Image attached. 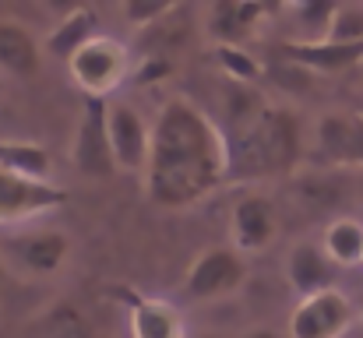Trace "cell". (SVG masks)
Returning a JSON list of instances; mask_svg holds the SVG:
<instances>
[{
  "mask_svg": "<svg viewBox=\"0 0 363 338\" xmlns=\"http://www.w3.org/2000/svg\"><path fill=\"white\" fill-rule=\"evenodd\" d=\"M67 205V191L57 184H43V180H25L18 173L0 169V222H21V219H35L46 215L53 208Z\"/></svg>",
  "mask_w": 363,
  "mask_h": 338,
  "instance_id": "7",
  "label": "cell"
},
{
  "mask_svg": "<svg viewBox=\"0 0 363 338\" xmlns=\"http://www.w3.org/2000/svg\"><path fill=\"white\" fill-rule=\"evenodd\" d=\"M360 116H363V113H360Z\"/></svg>",
  "mask_w": 363,
  "mask_h": 338,
  "instance_id": "26",
  "label": "cell"
},
{
  "mask_svg": "<svg viewBox=\"0 0 363 338\" xmlns=\"http://www.w3.org/2000/svg\"><path fill=\"white\" fill-rule=\"evenodd\" d=\"M360 74H363V64H360Z\"/></svg>",
  "mask_w": 363,
  "mask_h": 338,
  "instance_id": "25",
  "label": "cell"
},
{
  "mask_svg": "<svg viewBox=\"0 0 363 338\" xmlns=\"http://www.w3.org/2000/svg\"><path fill=\"white\" fill-rule=\"evenodd\" d=\"M353 325V303L339 289L300 300L289 317V338H342Z\"/></svg>",
  "mask_w": 363,
  "mask_h": 338,
  "instance_id": "6",
  "label": "cell"
},
{
  "mask_svg": "<svg viewBox=\"0 0 363 338\" xmlns=\"http://www.w3.org/2000/svg\"><path fill=\"white\" fill-rule=\"evenodd\" d=\"M96 25H99V18H96L92 7H74V11L50 32L46 50H50L57 60H71L82 46H89V43L96 39Z\"/></svg>",
  "mask_w": 363,
  "mask_h": 338,
  "instance_id": "16",
  "label": "cell"
},
{
  "mask_svg": "<svg viewBox=\"0 0 363 338\" xmlns=\"http://www.w3.org/2000/svg\"><path fill=\"white\" fill-rule=\"evenodd\" d=\"M0 67L14 78H35L39 74V50L25 25L0 21Z\"/></svg>",
  "mask_w": 363,
  "mask_h": 338,
  "instance_id": "14",
  "label": "cell"
},
{
  "mask_svg": "<svg viewBox=\"0 0 363 338\" xmlns=\"http://www.w3.org/2000/svg\"><path fill=\"white\" fill-rule=\"evenodd\" d=\"M173 11H177L173 4H145V0H130V4H123V14H127L138 28H155V21L166 18V14H173Z\"/></svg>",
  "mask_w": 363,
  "mask_h": 338,
  "instance_id": "21",
  "label": "cell"
},
{
  "mask_svg": "<svg viewBox=\"0 0 363 338\" xmlns=\"http://www.w3.org/2000/svg\"><path fill=\"white\" fill-rule=\"evenodd\" d=\"M237 338H282L279 332H272V328H250V332H243Z\"/></svg>",
  "mask_w": 363,
  "mask_h": 338,
  "instance_id": "22",
  "label": "cell"
},
{
  "mask_svg": "<svg viewBox=\"0 0 363 338\" xmlns=\"http://www.w3.org/2000/svg\"><path fill=\"white\" fill-rule=\"evenodd\" d=\"M318 148L328 166H363V116H325Z\"/></svg>",
  "mask_w": 363,
  "mask_h": 338,
  "instance_id": "10",
  "label": "cell"
},
{
  "mask_svg": "<svg viewBox=\"0 0 363 338\" xmlns=\"http://www.w3.org/2000/svg\"><path fill=\"white\" fill-rule=\"evenodd\" d=\"M247 278V264L233 247H212L205 250L184 278V296L191 300H219L237 293Z\"/></svg>",
  "mask_w": 363,
  "mask_h": 338,
  "instance_id": "5",
  "label": "cell"
},
{
  "mask_svg": "<svg viewBox=\"0 0 363 338\" xmlns=\"http://www.w3.org/2000/svg\"><path fill=\"white\" fill-rule=\"evenodd\" d=\"M0 169L18 173L25 180L50 184L53 162H50V152L43 145H32V141H0Z\"/></svg>",
  "mask_w": 363,
  "mask_h": 338,
  "instance_id": "17",
  "label": "cell"
},
{
  "mask_svg": "<svg viewBox=\"0 0 363 338\" xmlns=\"http://www.w3.org/2000/svg\"><path fill=\"white\" fill-rule=\"evenodd\" d=\"M39 332H43V338H99L96 328L67 303L50 307V314L39 321Z\"/></svg>",
  "mask_w": 363,
  "mask_h": 338,
  "instance_id": "19",
  "label": "cell"
},
{
  "mask_svg": "<svg viewBox=\"0 0 363 338\" xmlns=\"http://www.w3.org/2000/svg\"><path fill=\"white\" fill-rule=\"evenodd\" d=\"M67 67L85 99H106V92H113L127 74V46L110 35H96L67 60Z\"/></svg>",
  "mask_w": 363,
  "mask_h": 338,
  "instance_id": "4",
  "label": "cell"
},
{
  "mask_svg": "<svg viewBox=\"0 0 363 338\" xmlns=\"http://www.w3.org/2000/svg\"><path fill=\"white\" fill-rule=\"evenodd\" d=\"M71 162H74L78 173L99 176V180L117 173V159H113V145H110V103L106 99H85L78 130H74V145H71Z\"/></svg>",
  "mask_w": 363,
  "mask_h": 338,
  "instance_id": "3",
  "label": "cell"
},
{
  "mask_svg": "<svg viewBox=\"0 0 363 338\" xmlns=\"http://www.w3.org/2000/svg\"><path fill=\"white\" fill-rule=\"evenodd\" d=\"M321 250L328 254L332 264H360L363 261V222L357 219H335V222L325 229V240H321Z\"/></svg>",
  "mask_w": 363,
  "mask_h": 338,
  "instance_id": "18",
  "label": "cell"
},
{
  "mask_svg": "<svg viewBox=\"0 0 363 338\" xmlns=\"http://www.w3.org/2000/svg\"><path fill=\"white\" fill-rule=\"evenodd\" d=\"M275 229H279V219H275L272 201H264V198H243L240 205L233 208V219H230L233 250L237 254L264 250L275 240Z\"/></svg>",
  "mask_w": 363,
  "mask_h": 338,
  "instance_id": "9",
  "label": "cell"
},
{
  "mask_svg": "<svg viewBox=\"0 0 363 338\" xmlns=\"http://www.w3.org/2000/svg\"><path fill=\"white\" fill-rule=\"evenodd\" d=\"M0 286H4V261H0Z\"/></svg>",
  "mask_w": 363,
  "mask_h": 338,
  "instance_id": "23",
  "label": "cell"
},
{
  "mask_svg": "<svg viewBox=\"0 0 363 338\" xmlns=\"http://www.w3.org/2000/svg\"><path fill=\"white\" fill-rule=\"evenodd\" d=\"M71 243L64 232L57 229H43V232H25L18 240H11V254L18 257V264H25L28 271L35 275H46V271H57L67 257Z\"/></svg>",
  "mask_w": 363,
  "mask_h": 338,
  "instance_id": "12",
  "label": "cell"
},
{
  "mask_svg": "<svg viewBox=\"0 0 363 338\" xmlns=\"http://www.w3.org/2000/svg\"><path fill=\"white\" fill-rule=\"evenodd\" d=\"M230 176V145L216 123L187 99H169L148 152V198L162 208H187Z\"/></svg>",
  "mask_w": 363,
  "mask_h": 338,
  "instance_id": "1",
  "label": "cell"
},
{
  "mask_svg": "<svg viewBox=\"0 0 363 338\" xmlns=\"http://www.w3.org/2000/svg\"><path fill=\"white\" fill-rule=\"evenodd\" d=\"M130 335L134 338H187L180 314L162 300H134L130 303Z\"/></svg>",
  "mask_w": 363,
  "mask_h": 338,
  "instance_id": "15",
  "label": "cell"
},
{
  "mask_svg": "<svg viewBox=\"0 0 363 338\" xmlns=\"http://www.w3.org/2000/svg\"><path fill=\"white\" fill-rule=\"evenodd\" d=\"M332 275H335V268H332L328 254H325L318 243H296V247L289 250L286 278H289V286H293L303 300H307V296H318V293H325V289H332Z\"/></svg>",
  "mask_w": 363,
  "mask_h": 338,
  "instance_id": "11",
  "label": "cell"
},
{
  "mask_svg": "<svg viewBox=\"0 0 363 338\" xmlns=\"http://www.w3.org/2000/svg\"><path fill=\"white\" fill-rule=\"evenodd\" d=\"M110 145H113L117 169H145L148 166L152 134L145 130L141 116L123 103L110 106Z\"/></svg>",
  "mask_w": 363,
  "mask_h": 338,
  "instance_id": "8",
  "label": "cell"
},
{
  "mask_svg": "<svg viewBox=\"0 0 363 338\" xmlns=\"http://www.w3.org/2000/svg\"><path fill=\"white\" fill-rule=\"evenodd\" d=\"M194 338H219V335H194Z\"/></svg>",
  "mask_w": 363,
  "mask_h": 338,
  "instance_id": "24",
  "label": "cell"
},
{
  "mask_svg": "<svg viewBox=\"0 0 363 338\" xmlns=\"http://www.w3.org/2000/svg\"><path fill=\"white\" fill-rule=\"evenodd\" d=\"M264 4H243V0H219L208 11V28L219 39V46H240L254 32V25L264 18Z\"/></svg>",
  "mask_w": 363,
  "mask_h": 338,
  "instance_id": "13",
  "label": "cell"
},
{
  "mask_svg": "<svg viewBox=\"0 0 363 338\" xmlns=\"http://www.w3.org/2000/svg\"><path fill=\"white\" fill-rule=\"evenodd\" d=\"M216 60H219L223 74H226L233 85H250V81L261 78V67L243 53L240 46H219V50H216Z\"/></svg>",
  "mask_w": 363,
  "mask_h": 338,
  "instance_id": "20",
  "label": "cell"
},
{
  "mask_svg": "<svg viewBox=\"0 0 363 338\" xmlns=\"http://www.w3.org/2000/svg\"><path fill=\"white\" fill-rule=\"evenodd\" d=\"M230 176L257 180V176H282L300 162V123L282 106H264L250 123L237 127L230 137Z\"/></svg>",
  "mask_w": 363,
  "mask_h": 338,
  "instance_id": "2",
  "label": "cell"
}]
</instances>
